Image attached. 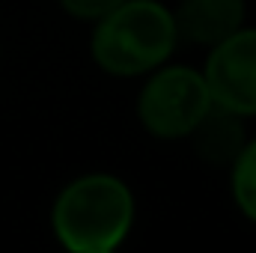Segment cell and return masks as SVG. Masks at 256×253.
Returning a JSON list of instances; mask_svg holds the SVG:
<instances>
[{
    "label": "cell",
    "mask_w": 256,
    "mask_h": 253,
    "mask_svg": "<svg viewBox=\"0 0 256 253\" xmlns=\"http://www.w3.org/2000/svg\"><path fill=\"white\" fill-rule=\"evenodd\" d=\"M212 96L206 78L188 66H170L155 72L137 98V116L143 128L158 140L188 137L208 114Z\"/></svg>",
    "instance_id": "3"
},
{
    "label": "cell",
    "mask_w": 256,
    "mask_h": 253,
    "mask_svg": "<svg viewBox=\"0 0 256 253\" xmlns=\"http://www.w3.org/2000/svg\"><path fill=\"white\" fill-rule=\"evenodd\" d=\"M176 21L158 0H122L98 18L92 60L116 78L155 72L176 48Z\"/></svg>",
    "instance_id": "2"
},
{
    "label": "cell",
    "mask_w": 256,
    "mask_h": 253,
    "mask_svg": "<svg viewBox=\"0 0 256 253\" xmlns=\"http://www.w3.org/2000/svg\"><path fill=\"white\" fill-rule=\"evenodd\" d=\"M63 9L72 18H80V21H98L102 15H108L110 9H116L122 0H60Z\"/></svg>",
    "instance_id": "8"
},
{
    "label": "cell",
    "mask_w": 256,
    "mask_h": 253,
    "mask_svg": "<svg viewBox=\"0 0 256 253\" xmlns=\"http://www.w3.org/2000/svg\"><path fill=\"white\" fill-rule=\"evenodd\" d=\"M238 120H242L238 114L212 104L208 114L196 122V128H194L188 137L196 140V152L206 161H212V164H232L236 155L244 146V137H242L244 131H242V122Z\"/></svg>",
    "instance_id": "6"
},
{
    "label": "cell",
    "mask_w": 256,
    "mask_h": 253,
    "mask_svg": "<svg viewBox=\"0 0 256 253\" xmlns=\"http://www.w3.org/2000/svg\"><path fill=\"white\" fill-rule=\"evenodd\" d=\"M232 196L242 214L256 224V140L244 143L232 161Z\"/></svg>",
    "instance_id": "7"
},
{
    "label": "cell",
    "mask_w": 256,
    "mask_h": 253,
    "mask_svg": "<svg viewBox=\"0 0 256 253\" xmlns=\"http://www.w3.org/2000/svg\"><path fill=\"white\" fill-rule=\"evenodd\" d=\"M206 86L218 108L256 116V27H238L218 42L206 63Z\"/></svg>",
    "instance_id": "4"
},
{
    "label": "cell",
    "mask_w": 256,
    "mask_h": 253,
    "mask_svg": "<svg viewBox=\"0 0 256 253\" xmlns=\"http://www.w3.org/2000/svg\"><path fill=\"white\" fill-rule=\"evenodd\" d=\"M134 224V194L116 176L90 173L68 182L54 200L51 226L72 253H110Z\"/></svg>",
    "instance_id": "1"
},
{
    "label": "cell",
    "mask_w": 256,
    "mask_h": 253,
    "mask_svg": "<svg viewBox=\"0 0 256 253\" xmlns=\"http://www.w3.org/2000/svg\"><path fill=\"white\" fill-rule=\"evenodd\" d=\"M173 21L182 39L214 48L244 24V0H182Z\"/></svg>",
    "instance_id": "5"
}]
</instances>
